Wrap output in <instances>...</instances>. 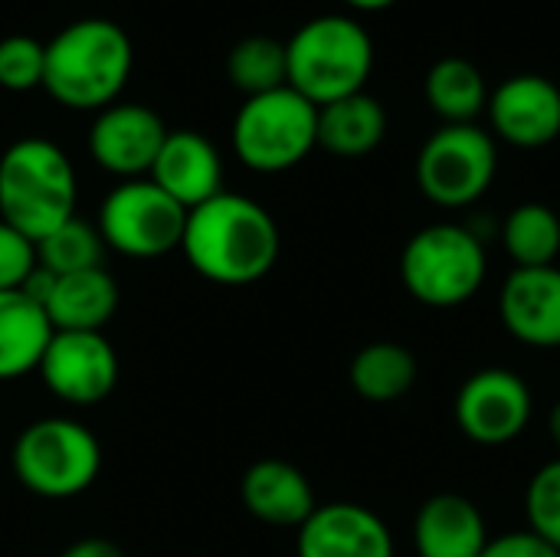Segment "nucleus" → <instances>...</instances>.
I'll use <instances>...</instances> for the list:
<instances>
[{"label": "nucleus", "instance_id": "obj_1", "mask_svg": "<svg viewBox=\"0 0 560 557\" xmlns=\"http://www.w3.org/2000/svg\"><path fill=\"white\" fill-rule=\"evenodd\" d=\"M282 236L276 217L253 197L217 194L187 210L180 253L213 286H253L279 263Z\"/></svg>", "mask_w": 560, "mask_h": 557}, {"label": "nucleus", "instance_id": "obj_2", "mask_svg": "<svg viewBox=\"0 0 560 557\" xmlns=\"http://www.w3.org/2000/svg\"><path fill=\"white\" fill-rule=\"evenodd\" d=\"M135 69L131 36L105 16H82L46 43L43 89L72 112H102L118 102Z\"/></svg>", "mask_w": 560, "mask_h": 557}, {"label": "nucleus", "instance_id": "obj_3", "mask_svg": "<svg viewBox=\"0 0 560 557\" xmlns=\"http://www.w3.org/2000/svg\"><path fill=\"white\" fill-rule=\"evenodd\" d=\"M79 177L69 154L39 135L16 138L0 154V220L26 240H43L75 217Z\"/></svg>", "mask_w": 560, "mask_h": 557}, {"label": "nucleus", "instance_id": "obj_4", "mask_svg": "<svg viewBox=\"0 0 560 557\" xmlns=\"http://www.w3.org/2000/svg\"><path fill=\"white\" fill-rule=\"evenodd\" d=\"M289 85L315 108L364 92L374 69V39L354 16L322 13L285 39Z\"/></svg>", "mask_w": 560, "mask_h": 557}, {"label": "nucleus", "instance_id": "obj_5", "mask_svg": "<svg viewBox=\"0 0 560 557\" xmlns=\"http://www.w3.org/2000/svg\"><path fill=\"white\" fill-rule=\"evenodd\" d=\"M10 466L16 483L39 499H75L102 473L98 437L72 417H43L20 430Z\"/></svg>", "mask_w": 560, "mask_h": 557}, {"label": "nucleus", "instance_id": "obj_6", "mask_svg": "<svg viewBox=\"0 0 560 557\" xmlns=\"http://www.w3.org/2000/svg\"><path fill=\"white\" fill-rule=\"evenodd\" d=\"M243 167L256 174H282L318 148V108L292 85L243 98L230 131Z\"/></svg>", "mask_w": 560, "mask_h": 557}, {"label": "nucleus", "instance_id": "obj_7", "mask_svg": "<svg viewBox=\"0 0 560 557\" xmlns=\"http://www.w3.org/2000/svg\"><path fill=\"white\" fill-rule=\"evenodd\" d=\"M482 240L459 223H433L413 233L400 256L404 289L430 309H456L486 282Z\"/></svg>", "mask_w": 560, "mask_h": 557}, {"label": "nucleus", "instance_id": "obj_8", "mask_svg": "<svg viewBox=\"0 0 560 557\" xmlns=\"http://www.w3.org/2000/svg\"><path fill=\"white\" fill-rule=\"evenodd\" d=\"M499 174V144L482 125H443L417 154L420 194L446 210L469 207L486 197Z\"/></svg>", "mask_w": 560, "mask_h": 557}, {"label": "nucleus", "instance_id": "obj_9", "mask_svg": "<svg viewBox=\"0 0 560 557\" xmlns=\"http://www.w3.org/2000/svg\"><path fill=\"white\" fill-rule=\"evenodd\" d=\"M187 210L167 197L151 177L118 181L98 204L95 227L105 250L128 259H158L180 250Z\"/></svg>", "mask_w": 560, "mask_h": 557}, {"label": "nucleus", "instance_id": "obj_10", "mask_svg": "<svg viewBox=\"0 0 560 557\" xmlns=\"http://www.w3.org/2000/svg\"><path fill=\"white\" fill-rule=\"evenodd\" d=\"M36 374L56 401L95 407L118 384V355L102 332H52Z\"/></svg>", "mask_w": 560, "mask_h": 557}, {"label": "nucleus", "instance_id": "obj_11", "mask_svg": "<svg viewBox=\"0 0 560 557\" xmlns=\"http://www.w3.org/2000/svg\"><path fill=\"white\" fill-rule=\"evenodd\" d=\"M456 427L479 446L518 440L535 414L532 387L509 368H482L456 394Z\"/></svg>", "mask_w": 560, "mask_h": 557}, {"label": "nucleus", "instance_id": "obj_12", "mask_svg": "<svg viewBox=\"0 0 560 557\" xmlns=\"http://www.w3.org/2000/svg\"><path fill=\"white\" fill-rule=\"evenodd\" d=\"M167 138L164 118L141 102H115L95 112L89 128V154L95 167L118 181L148 177Z\"/></svg>", "mask_w": 560, "mask_h": 557}, {"label": "nucleus", "instance_id": "obj_13", "mask_svg": "<svg viewBox=\"0 0 560 557\" xmlns=\"http://www.w3.org/2000/svg\"><path fill=\"white\" fill-rule=\"evenodd\" d=\"M489 131L492 138L535 151L560 138V85L541 72H518L489 92Z\"/></svg>", "mask_w": 560, "mask_h": 557}, {"label": "nucleus", "instance_id": "obj_14", "mask_svg": "<svg viewBox=\"0 0 560 557\" xmlns=\"http://www.w3.org/2000/svg\"><path fill=\"white\" fill-rule=\"evenodd\" d=\"M299 557H394L387 522L358 502L318 506L295 542Z\"/></svg>", "mask_w": 560, "mask_h": 557}, {"label": "nucleus", "instance_id": "obj_15", "mask_svg": "<svg viewBox=\"0 0 560 557\" xmlns=\"http://www.w3.org/2000/svg\"><path fill=\"white\" fill-rule=\"evenodd\" d=\"M499 318L528 348H560V269H512L499 292Z\"/></svg>", "mask_w": 560, "mask_h": 557}, {"label": "nucleus", "instance_id": "obj_16", "mask_svg": "<svg viewBox=\"0 0 560 557\" xmlns=\"http://www.w3.org/2000/svg\"><path fill=\"white\" fill-rule=\"evenodd\" d=\"M148 177L184 210H194L223 194V158L200 131H167Z\"/></svg>", "mask_w": 560, "mask_h": 557}, {"label": "nucleus", "instance_id": "obj_17", "mask_svg": "<svg viewBox=\"0 0 560 557\" xmlns=\"http://www.w3.org/2000/svg\"><path fill=\"white\" fill-rule=\"evenodd\" d=\"M243 506L253 519L272 529H302L318 509L308 476L285 460H259L240 483Z\"/></svg>", "mask_w": 560, "mask_h": 557}, {"label": "nucleus", "instance_id": "obj_18", "mask_svg": "<svg viewBox=\"0 0 560 557\" xmlns=\"http://www.w3.org/2000/svg\"><path fill=\"white\" fill-rule=\"evenodd\" d=\"M489 529L479 506L459 492L430 496L413 519V548L420 557H479Z\"/></svg>", "mask_w": 560, "mask_h": 557}, {"label": "nucleus", "instance_id": "obj_19", "mask_svg": "<svg viewBox=\"0 0 560 557\" xmlns=\"http://www.w3.org/2000/svg\"><path fill=\"white\" fill-rule=\"evenodd\" d=\"M43 312L52 332H102L118 312V282L105 266L56 276Z\"/></svg>", "mask_w": 560, "mask_h": 557}, {"label": "nucleus", "instance_id": "obj_20", "mask_svg": "<svg viewBox=\"0 0 560 557\" xmlns=\"http://www.w3.org/2000/svg\"><path fill=\"white\" fill-rule=\"evenodd\" d=\"M52 325L23 289L0 292V384L36 374Z\"/></svg>", "mask_w": 560, "mask_h": 557}, {"label": "nucleus", "instance_id": "obj_21", "mask_svg": "<svg viewBox=\"0 0 560 557\" xmlns=\"http://www.w3.org/2000/svg\"><path fill=\"white\" fill-rule=\"evenodd\" d=\"M387 138V108L364 92L318 108V148L335 158H368Z\"/></svg>", "mask_w": 560, "mask_h": 557}, {"label": "nucleus", "instance_id": "obj_22", "mask_svg": "<svg viewBox=\"0 0 560 557\" xmlns=\"http://www.w3.org/2000/svg\"><path fill=\"white\" fill-rule=\"evenodd\" d=\"M489 82L466 56H443L423 76V98L443 125H476L489 105Z\"/></svg>", "mask_w": 560, "mask_h": 557}, {"label": "nucleus", "instance_id": "obj_23", "mask_svg": "<svg viewBox=\"0 0 560 557\" xmlns=\"http://www.w3.org/2000/svg\"><path fill=\"white\" fill-rule=\"evenodd\" d=\"M417 358L397 341H371L351 361V387L368 404H397L417 384Z\"/></svg>", "mask_w": 560, "mask_h": 557}, {"label": "nucleus", "instance_id": "obj_24", "mask_svg": "<svg viewBox=\"0 0 560 557\" xmlns=\"http://www.w3.org/2000/svg\"><path fill=\"white\" fill-rule=\"evenodd\" d=\"M502 246L515 269L555 266L560 256V217L538 200L518 204L502 223Z\"/></svg>", "mask_w": 560, "mask_h": 557}, {"label": "nucleus", "instance_id": "obj_25", "mask_svg": "<svg viewBox=\"0 0 560 557\" xmlns=\"http://www.w3.org/2000/svg\"><path fill=\"white\" fill-rule=\"evenodd\" d=\"M226 79L246 95H262L272 89L289 85V59L285 43L266 33L243 36L226 56Z\"/></svg>", "mask_w": 560, "mask_h": 557}, {"label": "nucleus", "instance_id": "obj_26", "mask_svg": "<svg viewBox=\"0 0 560 557\" xmlns=\"http://www.w3.org/2000/svg\"><path fill=\"white\" fill-rule=\"evenodd\" d=\"M36 246V266L52 272V276H69L82 269H95L105 259V240L95 223L82 220L79 213L46 233Z\"/></svg>", "mask_w": 560, "mask_h": 557}, {"label": "nucleus", "instance_id": "obj_27", "mask_svg": "<svg viewBox=\"0 0 560 557\" xmlns=\"http://www.w3.org/2000/svg\"><path fill=\"white\" fill-rule=\"evenodd\" d=\"M46 72V43L26 33H13L0 39V89L30 92L43 89Z\"/></svg>", "mask_w": 560, "mask_h": 557}, {"label": "nucleus", "instance_id": "obj_28", "mask_svg": "<svg viewBox=\"0 0 560 557\" xmlns=\"http://www.w3.org/2000/svg\"><path fill=\"white\" fill-rule=\"evenodd\" d=\"M525 515L528 532L545 538L551 548L560 552V460L541 466L525 492Z\"/></svg>", "mask_w": 560, "mask_h": 557}, {"label": "nucleus", "instance_id": "obj_29", "mask_svg": "<svg viewBox=\"0 0 560 557\" xmlns=\"http://www.w3.org/2000/svg\"><path fill=\"white\" fill-rule=\"evenodd\" d=\"M36 269V246L10 223L0 220V292L23 289L30 272Z\"/></svg>", "mask_w": 560, "mask_h": 557}, {"label": "nucleus", "instance_id": "obj_30", "mask_svg": "<svg viewBox=\"0 0 560 557\" xmlns=\"http://www.w3.org/2000/svg\"><path fill=\"white\" fill-rule=\"evenodd\" d=\"M479 557H560L558 548H551L545 538H538L535 532H512V535H499L489 538L486 552Z\"/></svg>", "mask_w": 560, "mask_h": 557}, {"label": "nucleus", "instance_id": "obj_31", "mask_svg": "<svg viewBox=\"0 0 560 557\" xmlns=\"http://www.w3.org/2000/svg\"><path fill=\"white\" fill-rule=\"evenodd\" d=\"M59 557H125V552L108 538H79Z\"/></svg>", "mask_w": 560, "mask_h": 557}, {"label": "nucleus", "instance_id": "obj_32", "mask_svg": "<svg viewBox=\"0 0 560 557\" xmlns=\"http://www.w3.org/2000/svg\"><path fill=\"white\" fill-rule=\"evenodd\" d=\"M351 10H358V13H381V10H390L394 3H400V0H345Z\"/></svg>", "mask_w": 560, "mask_h": 557}, {"label": "nucleus", "instance_id": "obj_33", "mask_svg": "<svg viewBox=\"0 0 560 557\" xmlns=\"http://www.w3.org/2000/svg\"><path fill=\"white\" fill-rule=\"evenodd\" d=\"M548 430H551V440L558 446V460H560V401L551 407V417H548Z\"/></svg>", "mask_w": 560, "mask_h": 557}]
</instances>
